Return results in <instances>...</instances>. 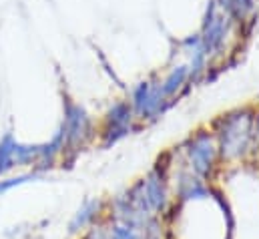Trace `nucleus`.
<instances>
[{
	"mask_svg": "<svg viewBox=\"0 0 259 239\" xmlns=\"http://www.w3.org/2000/svg\"><path fill=\"white\" fill-rule=\"evenodd\" d=\"M169 239H233V215L213 189L197 199L173 203L167 215Z\"/></svg>",
	"mask_w": 259,
	"mask_h": 239,
	"instance_id": "obj_1",
	"label": "nucleus"
},
{
	"mask_svg": "<svg viewBox=\"0 0 259 239\" xmlns=\"http://www.w3.org/2000/svg\"><path fill=\"white\" fill-rule=\"evenodd\" d=\"M173 209V193L165 165H157L107 203V219L145 223L167 219Z\"/></svg>",
	"mask_w": 259,
	"mask_h": 239,
	"instance_id": "obj_2",
	"label": "nucleus"
},
{
	"mask_svg": "<svg viewBox=\"0 0 259 239\" xmlns=\"http://www.w3.org/2000/svg\"><path fill=\"white\" fill-rule=\"evenodd\" d=\"M257 133L259 129H255V121L245 111L223 117L215 133L221 161L233 163L243 159L257 143Z\"/></svg>",
	"mask_w": 259,
	"mask_h": 239,
	"instance_id": "obj_3",
	"label": "nucleus"
},
{
	"mask_svg": "<svg viewBox=\"0 0 259 239\" xmlns=\"http://www.w3.org/2000/svg\"><path fill=\"white\" fill-rule=\"evenodd\" d=\"M219 163H221V155H219V145L213 133L197 131L185 141L183 165L197 177L209 183L213 179Z\"/></svg>",
	"mask_w": 259,
	"mask_h": 239,
	"instance_id": "obj_4",
	"label": "nucleus"
},
{
	"mask_svg": "<svg viewBox=\"0 0 259 239\" xmlns=\"http://www.w3.org/2000/svg\"><path fill=\"white\" fill-rule=\"evenodd\" d=\"M107 217V203L101 199H87L70 217L66 225L68 237H80L84 231H89L95 225H101Z\"/></svg>",
	"mask_w": 259,
	"mask_h": 239,
	"instance_id": "obj_5",
	"label": "nucleus"
},
{
	"mask_svg": "<svg viewBox=\"0 0 259 239\" xmlns=\"http://www.w3.org/2000/svg\"><path fill=\"white\" fill-rule=\"evenodd\" d=\"M131 121H133V111L127 105H117L109 119V127L105 133V145H113L119 139H123L131 131Z\"/></svg>",
	"mask_w": 259,
	"mask_h": 239,
	"instance_id": "obj_6",
	"label": "nucleus"
},
{
	"mask_svg": "<svg viewBox=\"0 0 259 239\" xmlns=\"http://www.w3.org/2000/svg\"><path fill=\"white\" fill-rule=\"evenodd\" d=\"M225 36V20L215 16L213 14V8L209 10V16H207V22H205V36H203V47L205 51H213L221 45Z\"/></svg>",
	"mask_w": 259,
	"mask_h": 239,
	"instance_id": "obj_7",
	"label": "nucleus"
},
{
	"mask_svg": "<svg viewBox=\"0 0 259 239\" xmlns=\"http://www.w3.org/2000/svg\"><path fill=\"white\" fill-rule=\"evenodd\" d=\"M16 143H12L10 139H6L0 145V175L6 173L10 167L16 165Z\"/></svg>",
	"mask_w": 259,
	"mask_h": 239,
	"instance_id": "obj_8",
	"label": "nucleus"
},
{
	"mask_svg": "<svg viewBox=\"0 0 259 239\" xmlns=\"http://www.w3.org/2000/svg\"><path fill=\"white\" fill-rule=\"evenodd\" d=\"M185 76H187V68L185 66H179V68H175L173 72H171V76L161 85V93H163V97H167V95H173L179 87H181V83L185 81Z\"/></svg>",
	"mask_w": 259,
	"mask_h": 239,
	"instance_id": "obj_9",
	"label": "nucleus"
},
{
	"mask_svg": "<svg viewBox=\"0 0 259 239\" xmlns=\"http://www.w3.org/2000/svg\"><path fill=\"white\" fill-rule=\"evenodd\" d=\"M223 8H227L229 12H233L235 16H245L247 10H251L253 0H221Z\"/></svg>",
	"mask_w": 259,
	"mask_h": 239,
	"instance_id": "obj_10",
	"label": "nucleus"
},
{
	"mask_svg": "<svg viewBox=\"0 0 259 239\" xmlns=\"http://www.w3.org/2000/svg\"><path fill=\"white\" fill-rule=\"evenodd\" d=\"M28 179H34V175H20V177H12V179L0 181V193H6V191H10L12 187H18V185L26 183Z\"/></svg>",
	"mask_w": 259,
	"mask_h": 239,
	"instance_id": "obj_11",
	"label": "nucleus"
},
{
	"mask_svg": "<svg viewBox=\"0 0 259 239\" xmlns=\"http://www.w3.org/2000/svg\"><path fill=\"white\" fill-rule=\"evenodd\" d=\"M76 239H107L105 227H103V223H101V225H95V227H91L89 231H84L80 237H76Z\"/></svg>",
	"mask_w": 259,
	"mask_h": 239,
	"instance_id": "obj_12",
	"label": "nucleus"
}]
</instances>
